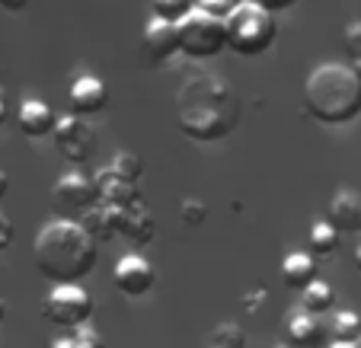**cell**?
<instances>
[{"mask_svg":"<svg viewBox=\"0 0 361 348\" xmlns=\"http://www.w3.org/2000/svg\"><path fill=\"white\" fill-rule=\"evenodd\" d=\"M176 122L198 144L224 141L240 122V96L218 74H195L176 93Z\"/></svg>","mask_w":361,"mask_h":348,"instance_id":"6da1fadb","label":"cell"},{"mask_svg":"<svg viewBox=\"0 0 361 348\" xmlns=\"http://www.w3.org/2000/svg\"><path fill=\"white\" fill-rule=\"evenodd\" d=\"M32 259L48 285H80L99 259V243L83 230L80 220H51L39 230Z\"/></svg>","mask_w":361,"mask_h":348,"instance_id":"7a4b0ae2","label":"cell"},{"mask_svg":"<svg viewBox=\"0 0 361 348\" xmlns=\"http://www.w3.org/2000/svg\"><path fill=\"white\" fill-rule=\"evenodd\" d=\"M307 116L339 128L361 116V77L348 64H317L304 80Z\"/></svg>","mask_w":361,"mask_h":348,"instance_id":"3957f363","label":"cell"},{"mask_svg":"<svg viewBox=\"0 0 361 348\" xmlns=\"http://www.w3.org/2000/svg\"><path fill=\"white\" fill-rule=\"evenodd\" d=\"M224 26H227V48L237 51L240 58L266 55L269 48L275 45V35H279L275 16L269 10L250 4V0L240 10H233L231 20H224Z\"/></svg>","mask_w":361,"mask_h":348,"instance_id":"277c9868","label":"cell"},{"mask_svg":"<svg viewBox=\"0 0 361 348\" xmlns=\"http://www.w3.org/2000/svg\"><path fill=\"white\" fill-rule=\"evenodd\" d=\"M227 48V26L224 20H214V16L202 13H189L183 23H179V51L185 58H214Z\"/></svg>","mask_w":361,"mask_h":348,"instance_id":"5b68a950","label":"cell"},{"mask_svg":"<svg viewBox=\"0 0 361 348\" xmlns=\"http://www.w3.org/2000/svg\"><path fill=\"white\" fill-rule=\"evenodd\" d=\"M42 313H45L48 323H55L61 329H83L93 316V297L80 285L51 287L48 297L42 301Z\"/></svg>","mask_w":361,"mask_h":348,"instance_id":"8992f818","label":"cell"},{"mask_svg":"<svg viewBox=\"0 0 361 348\" xmlns=\"http://www.w3.org/2000/svg\"><path fill=\"white\" fill-rule=\"evenodd\" d=\"M55 147L71 160V163H87L96 151V137L93 128H90L83 118L77 116H64L58 118V128H55Z\"/></svg>","mask_w":361,"mask_h":348,"instance_id":"52a82bcc","label":"cell"},{"mask_svg":"<svg viewBox=\"0 0 361 348\" xmlns=\"http://www.w3.org/2000/svg\"><path fill=\"white\" fill-rule=\"evenodd\" d=\"M112 281L125 297H144L157 285V272L141 253H125L112 268Z\"/></svg>","mask_w":361,"mask_h":348,"instance_id":"ba28073f","label":"cell"},{"mask_svg":"<svg viewBox=\"0 0 361 348\" xmlns=\"http://www.w3.org/2000/svg\"><path fill=\"white\" fill-rule=\"evenodd\" d=\"M68 106H71V116H77V118L99 116V112L109 106V87L93 74L74 77L71 89H68Z\"/></svg>","mask_w":361,"mask_h":348,"instance_id":"9c48e42d","label":"cell"},{"mask_svg":"<svg viewBox=\"0 0 361 348\" xmlns=\"http://www.w3.org/2000/svg\"><path fill=\"white\" fill-rule=\"evenodd\" d=\"M55 201L68 211H80L87 214L90 208L99 205V189L90 176H83L80 170H71L64 176H58L55 182Z\"/></svg>","mask_w":361,"mask_h":348,"instance_id":"30bf717a","label":"cell"},{"mask_svg":"<svg viewBox=\"0 0 361 348\" xmlns=\"http://www.w3.org/2000/svg\"><path fill=\"white\" fill-rule=\"evenodd\" d=\"M93 182H96V189H99V205L128 208V205H137V201H144V198H141V189H137V182H131V179L118 176L112 166H106V170L96 173Z\"/></svg>","mask_w":361,"mask_h":348,"instance_id":"8fae6325","label":"cell"},{"mask_svg":"<svg viewBox=\"0 0 361 348\" xmlns=\"http://www.w3.org/2000/svg\"><path fill=\"white\" fill-rule=\"evenodd\" d=\"M141 48L154 64H164L166 58H173L179 51V26L150 16V23L144 26V35H141Z\"/></svg>","mask_w":361,"mask_h":348,"instance_id":"7c38bea8","label":"cell"},{"mask_svg":"<svg viewBox=\"0 0 361 348\" xmlns=\"http://www.w3.org/2000/svg\"><path fill=\"white\" fill-rule=\"evenodd\" d=\"M16 128L26 137H32V141H42V137L55 135L58 116L51 112V106L42 103V99H23L20 109H16Z\"/></svg>","mask_w":361,"mask_h":348,"instance_id":"4fadbf2b","label":"cell"},{"mask_svg":"<svg viewBox=\"0 0 361 348\" xmlns=\"http://www.w3.org/2000/svg\"><path fill=\"white\" fill-rule=\"evenodd\" d=\"M326 220L339 233H361V192L342 185L326 208Z\"/></svg>","mask_w":361,"mask_h":348,"instance_id":"5bb4252c","label":"cell"},{"mask_svg":"<svg viewBox=\"0 0 361 348\" xmlns=\"http://www.w3.org/2000/svg\"><path fill=\"white\" fill-rule=\"evenodd\" d=\"M118 237H125L135 246H147L157 237V220L150 214V208L144 201L128 208H118Z\"/></svg>","mask_w":361,"mask_h":348,"instance_id":"9a60e30c","label":"cell"},{"mask_svg":"<svg viewBox=\"0 0 361 348\" xmlns=\"http://www.w3.org/2000/svg\"><path fill=\"white\" fill-rule=\"evenodd\" d=\"M279 272H281V281H285L291 291L304 294L307 287L320 278V262H317L314 253H307V249H294V253H288L285 259H281Z\"/></svg>","mask_w":361,"mask_h":348,"instance_id":"2e32d148","label":"cell"},{"mask_svg":"<svg viewBox=\"0 0 361 348\" xmlns=\"http://www.w3.org/2000/svg\"><path fill=\"white\" fill-rule=\"evenodd\" d=\"M323 326L314 313H294L285 326V339L288 348H323Z\"/></svg>","mask_w":361,"mask_h":348,"instance_id":"e0dca14e","label":"cell"},{"mask_svg":"<svg viewBox=\"0 0 361 348\" xmlns=\"http://www.w3.org/2000/svg\"><path fill=\"white\" fill-rule=\"evenodd\" d=\"M83 230L96 240V243H109L118 237V208L112 205H96L80 218Z\"/></svg>","mask_w":361,"mask_h":348,"instance_id":"ac0fdd59","label":"cell"},{"mask_svg":"<svg viewBox=\"0 0 361 348\" xmlns=\"http://www.w3.org/2000/svg\"><path fill=\"white\" fill-rule=\"evenodd\" d=\"M300 304H304L307 313H314V316L329 313V310H333V304H336L333 285H329V281H323V278H317L314 285H310L304 294H300Z\"/></svg>","mask_w":361,"mask_h":348,"instance_id":"d6986e66","label":"cell"},{"mask_svg":"<svg viewBox=\"0 0 361 348\" xmlns=\"http://www.w3.org/2000/svg\"><path fill=\"white\" fill-rule=\"evenodd\" d=\"M329 335H333V342H342V345H361V316L355 310L336 313L333 323H329Z\"/></svg>","mask_w":361,"mask_h":348,"instance_id":"ffe728a7","label":"cell"},{"mask_svg":"<svg viewBox=\"0 0 361 348\" xmlns=\"http://www.w3.org/2000/svg\"><path fill=\"white\" fill-rule=\"evenodd\" d=\"M307 243H310V253L314 256H333L339 249V230H336L329 220H317L307 233Z\"/></svg>","mask_w":361,"mask_h":348,"instance_id":"44dd1931","label":"cell"},{"mask_svg":"<svg viewBox=\"0 0 361 348\" xmlns=\"http://www.w3.org/2000/svg\"><path fill=\"white\" fill-rule=\"evenodd\" d=\"M150 10H154V20L179 26L189 13H195V0H150Z\"/></svg>","mask_w":361,"mask_h":348,"instance_id":"7402d4cb","label":"cell"},{"mask_svg":"<svg viewBox=\"0 0 361 348\" xmlns=\"http://www.w3.org/2000/svg\"><path fill=\"white\" fill-rule=\"evenodd\" d=\"M212 348H246V333L233 323H221L212 329Z\"/></svg>","mask_w":361,"mask_h":348,"instance_id":"603a6c76","label":"cell"},{"mask_svg":"<svg viewBox=\"0 0 361 348\" xmlns=\"http://www.w3.org/2000/svg\"><path fill=\"white\" fill-rule=\"evenodd\" d=\"M112 170L118 173V176H125V179H131V182H137V179H141V157H137V154H131V151H118L116 157H112Z\"/></svg>","mask_w":361,"mask_h":348,"instance_id":"cb8c5ba5","label":"cell"},{"mask_svg":"<svg viewBox=\"0 0 361 348\" xmlns=\"http://www.w3.org/2000/svg\"><path fill=\"white\" fill-rule=\"evenodd\" d=\"M246 0H195V10L214 16V20H231L233 10H240Z\"/></svg>","mask_w":361,"mask_h":348,"instance_id":"d4e9b609","label":"cell"},{"mask_svg":"<svg viewBox=\"0 0 361 348\" xmlns=\"http://www.w3.org/2000/svg\"><path fill=\"white\" fill-rule=\"evenodd\" d=\"M179 218H183L185 227H198V224H204V218H208V205L198 201V198H183V205H179Z\"/></svg>","mask_w":361,"mask_h":348,"instance_id":"484cf974","label":"cell"},{"mask_svg":"<svg viewBox=\"0 0 361 348\" xmlns=\"http://www.w3.org/2000/svg\"><path fill=\"white\" fill-rule=\"evenodd\" d=\"M342 45H345L348 58L361 61V20H352L345 26V32H342Z\"/></svg>","mask_w":361,"mask_h":348,"instance_id":"4316f807","label":"cell"},{"mask_svg":"<svg viewBox=\"0 0 361 348\" xmlns=\"http://www.w3.org/2000/svg\"><path fill=\"white\" fill-rule=\"evenodd\" d=\"M13 237H16V230H13V220H10L7 214L0 211V253H4V249H10V243H13Z\"/></svg>","mask_w":361,"mask_h":348,"instance_id":"83f0119b","label":"cell"},{"mask_svg":"<svg viewBox=\"0 0 361 348\" xmlns=\"http://www.w3.org/2000/svg\"><path fill=\"white\" fill-rule=\"evenodd\" d=\"M250 4H256V7H262V10H269V13H285V10H291L298 0H250Z\"/></svg>","mask_w":361,"mask_h":348,"instance_id":"f1b7e54d","label":"cell"},{"mask_svg":"<svg viewBox=\"0 0 361 348\" xmlns=\"http://www.w3.org/2000/svg\"><path fill=\"white\" fill-rule=\"evenodd\" d=\"M29 7V0H0V10H7V13H23Z\"/></svg>","mask_w":361,"mask_h":348,"instance_id":"f546056e","label":"cell"},{"mask_svg":"<svg viewBox=\"0 0 361 348\" xmlns=\"http://www.w3.org/2000/svg\"><path fill=\"white\" fill-rule=\"evenodd\" d=\"M10 118V106H7V96H4V89H0V125H7Z\"/></svg>","mask_w":361,"mask_h":348,"instance_id":"4dcf8cb0","label":"cell"},{"mask_svg":"<svg viewBox=\"0 0 361 348\" xmlns=\"http://www.w3.org/2000/svg\"><path fill=\"white\" fill-rule=\"evenodd\" d=\"M7 192H10V176L4 170H0V201L7 198Z\"/></svg>","mask_w":361,"mask_h":348,"instance_id":"1f68e13d","label":"cell"},{"mask_svg":"<svg viewBox=\"0 0 361 348\" xmlns=\"http://www.w3.org/2000/svg\"><path fill=\"white\" fill-rule=\"evenodd\" d=\"M4 316H7V304H4V297H0V323H4Z\"/></svg>","mask_w":361,"mask_h":348,"instance_id":"d6a6232c","label":"cell"},{"mask_svg":"<svg viewBox=\"0 0 361 348\" xmlns=\"http://www.w3.org/2000/svg\"><path fill=\"white\" fill-rule=\"evenodd\" d=\"M329 348H361V345H342V342H333Z\"/></svg>","mask_w":361,"mask_h":348,"instance_id":"836d02e7","label":"cell"},{"mask_svg":"<svg viewBox=\"0 0 361 348\" xmlns=\"http://www.w3.org/2000/svg\"><path fill=\"white\" fill-rule=\"evenodd\" d=\"M355 262H358V272H361V246H358V253H355Z\"/></svg>","mask_w":361,"mask_h":348,"instance_id":"e575fe53","label":"cell"},{"mask_svg":"<svg viewBox=\"0 0 361 348\" xmlns=\"http://www.w3.org/2000/svg\"><path fill=\"white\" fill-rule=\"evenodd\" d=\"M352 68H355V74H358V77H361V61H355V64H352Z\"/></svg>","mask_w":361,"mask_h":348,"instance_id":"d590c367","label":"cell"},{"mask_svg":"<svg viewBox=\"0 0 361 348\" xmlns=\"http://www.w3.org/2000/svg\"><path fill=\"white\" fill-rule=\"evenodd\" d=\"M279 348H288V345H279Z\"/></svg>","mask_w":361,"mask_h":348,"instance_id":"8d00e7d4","label":"cell"}]
</instances>
